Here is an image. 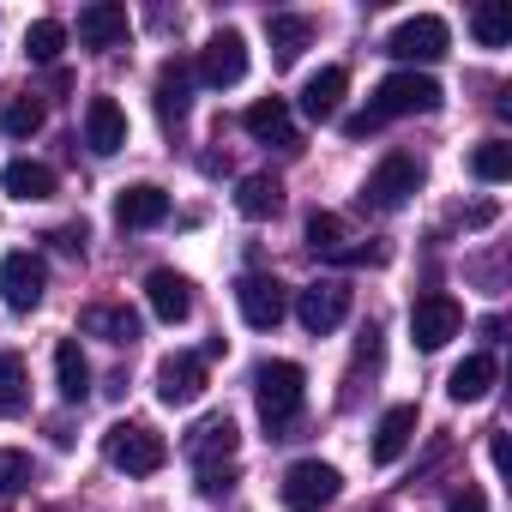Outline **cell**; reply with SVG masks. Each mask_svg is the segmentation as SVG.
Here are the masks:
<instances>
[{
	"mask_svg": "<svg viewBox=\"0 0 512 512\" xmlns=\"http://www.w3.org/2000/svg\"><path fill=\"white\" fill-rule=\"evenodd\" d=\"M253 398H260V416H266L272 440H290V428L302 416V398H308V374L296 362H266L253 374Z\"/></svg>",
	"mask_w": 512,
	"mask_h": 512,
	"instance_id": "6da1fadb",
	"label": "cell"
},
{
	"mask_svg": "<svg viewBox=\"0 0 512 512\" xmlns=\"http://www.w3.org/2000/svg\"><path fill=\"white\" fill-rule=\"evenodd\" d=\"M440 109V85L428 79V73H392V79H380V91H374V103L362 109L374 127L380 121H398V115H434Z\"/></svg>",
	"mask_w": 512,
	"mask_h": 512,
	"instance_id": "7a4b0ae2",
	"label": "cell"
},
{
	"mask_svg": "<svg viewBox=\"0 0 512 512\" xmlns=\"http://www.w3.org/2000/svg\"><path fill=\"white\" fill-rule=\"evenodd\" d=\"M103 458H109L115 470H127V476H157V470L169 464V446H163V434H151L145 422H115V428L103 434Z\"/></svg>",
	"mask_w": 512,
	"mask_h": 512,
	"instance_id": "3957f363",
	"label": "cell"
},
{
	"mask_svg": "<svg viewBox=\"0 0 512 512\" xmlns=\"http://www.w3.org/2000/svg\"><path fill=\"white\" fill-rule=\"evenodd\" d=\"M416 187H422V157L392 151V157H380V169L362 181V205H374V211H398Z\"/></svg>",
	"mask_w": 512,
	"mask_h": 512,
	"instance_id": "277c9868",
	"label": "cell"
},
{
	"mask_svg": "<svg viewBox=\"0 0 512 512\" xmlns=\"http://www.w3.org/2000/svg\"><path fill=\"white\" fill-rule=\"evenodd\" d=\"M338 470L332 464H320V458H302V464H290L284 470V482H278V494H284V506L290 512H320V506H332L338 500Z\"/></svg>",
	"mask_w": 512,
	"mask_h": 512,
	"instance_id": "5b68a950",
	"label": "cell"
},
{
	"mask_svg": "<svg viewBox=\"0 0 512 512\" xmlns=\"http://www.w3.org/2000/svg\"><path fill=\"white\" fill-rule=\"evenodd\" d=\"M446 49H452V31H446L440 13H416V19H404V25L392 31V43H386V55H398V61H410V67H416V61L428 67V61H440Z\"/></svg>",
	"mask_w": 512,
	"mask_h": 512,
	"instance_id": "8992f818",
	"label": "cell"
},
{
	"mask_svg": "<svg viewBox=\"0 0 512 512\" xmlns=\"http://www.w3.org/2000/svg\"><path fill=\"white\" fill-rule=\"evenodd\" d=\"M193 79H199V85H211V91L241 85V79H247V43H241V31H217V37L199 49Z\"/></svg>",
	"mask_w": 512,
	"mask_h": 512,
	"instance_id": "52a82bcc",
	"label": "cell"
},
{
	"mask_svg": "<svg viewBox=\"0 0 512 512\" xmlns=\"http://www.w3.org/2000/svg\"><path fill=\"white\" fill-rule=\"evenodd\" d=\"M296 320H302V332H314V338L338 332V326L350 320V284H338V278L308 284V290L296 296Z\"/></svg>",
	"mask_w": 512,
	"mask_h": 512,
	"instance_id": "ba28073f",
	"label": "cell"
},
{
	"mask_svg": "<svg viewBox=\"0 0 512 512\" xmlns=\"http://www.w3.org/2000/svg\"><path fill=\"white\" fill-rule=\"evenodd\" d=\"M458 326H464V314H458L452 296H422V302L410 308V338H416V350H446V344L458 338Z\"/></svg>",
	"mask_w": 512,
	"mask_h": 512,
	"instance_id": "9c48e42d",
	"label": "cell"
},
{
	"mask_svg": "<svg viewBox=\"0 0 512 512\" xmlns=\"http://www.w3.org/2000/svg\"><path fill=\"white\" fill-rule=\"evenodd\" d=\"M199 392H205V356L181 350V356H163V362H157V398H163L169 410L199 404Z\"/></svg>",
	"mask_w": 512,
	"mask_h": 512,
	"instance_id": "30bf717a",
	"label": "cell"
},
{
	"mask_svg": "<svg viewBox=\"0 0 512 512\" xmlns=\"http://www.w3.org/2000/svg\"><path fill=\"white\" fill-rule=\"evenodd\" d=\"M43 290H49V272H43L37 253H7V260H0V296H7V308L31 314L43 302Z\"/></svg>",
	"mask_w": 512,
	"mask_h": 512,
	"instance_id": "8fae6325",
	"label": "cell"
},
{
	"mask_svg": "<svg viewBox=\"0 0 512 512\" xmlns=\"http://www.w3.org/2000/svg\"><path fill=\"white\" fill-rule=\"evenodd\" d=\"M235 308H241V320H247L253 332H272V326L284 320L290 296H284L278 278H241V284H235Z\"/></svg>",
	"mask_w": 512,
	"mask_h": 512,
	"instance_id": "7c38bea8",
	"label": "cell"
},
{
	"mask_svg": "<svg viewBox=\"0 0 512 512\" xmlns=\"http://www.w3.org/2000/svg\"><path fill=\"white\" fill-rule=\"evenodd\" d=\"M235 446H241V434H235V422H229V416H205V422L187 434V458L199 464V476H211L217 464H229V458H235Z\"/></svg>",
	"mask_w": 512,
	"mask_h": 512,
	"instance_id": "4fadbf2b",
	"label": "cell"
},
{
	"mask_svg": "<svg viewBox=\"0 0 512 512\" xmlns=\"http://www.w3.org/2000/svg\"><path fill=\"white\" fill-rule=\"evenodd\" d=\"M308 247L320 253V260H350V266L380 260V247H350V235H344V217H338V211H314V217H308Z\"/></svg>",
	"mask_w": 512,
	"mask_h": 512,
	"instance_id": "5bb4252c",
	"label": "cell"
},
{
	"mask_svg": "<svg viewBox=\"0 0 512 512\" xmlns=\"http://www.w3.org/2000/svg\"><path fill=\"white\" fill-rule=\"evenodd\" d=\"M85 145H91L97 157H115V151L127 145V109H121L115 97H91V103H85Z\"/></svg>",
	"mask_w": 512,
	"mask_h": 512,
	"instance_id": "9a60e30c",
	"label": "cell"
},
{
	"mask_svg": "<svg viewBox=\"0 0 512 512\" xmlns=\"http://www.w3.org/2000/svg\"><path fill=\"white\" fill-rule=\"evenodd\" d=\"M241 127L260 139V145H296V115H290L284 97H260V103L241 115Z\"/></svg>",
	"mask_w": 512,
	"mask_h": 512,
	"instance_id": "2e32d148",
	"label": "cell"
},
{
	"mask_svg": "<svg viewBox=\"0 0 512 512\" xmlns=\"http://www.w3.org/2000/svg\"><path fill=\"white\" fill-rule=\"evenodd\" d=\"M145 302H151V314L157 320H187L193 314V290H187V278L181 272H169V266H157L151 278H145Z\"/></svg>",
	"mask_w": 512,
	"mask_h": 512,
	"instance_id": "e0dca14e",
	"label": "cell"
},
{
	"mask_svg": "<svg viewBox=\"0 0 512 512\" xmlns=\"http://www.w3.org/2000/svg\"><path fill=\"white\" fill-rule=\"evenodd\" d=\"M416 404H392L386 416H380V428H374V464H398L404 452H410V440H416Z\"/></svg>",
	"mask_w": 512,
	"mask_h": 512,
	"instance_id": "ac0fdd59",
	"label": "cell"
},
{
	"mask_svg": "<svg viewBox=\"0 0 512 512\" xmlns=\"http://www.w3.org/2000/svg\"><path fill=\"white\" fill-rule=\"evenodd\" d=\"M79 43H85V49H121V43H127V7H115V0L85 7V13H79Z\"/></svg>",
	"mask_w": 512,
	"mask_h": 512,
	"instance_id": "d6986e66",
	"label": "cell"
},
{
	"mask_svg": "<svg viewBox=\"0 0 512 512\" xmlns=\"http://www.w3.org/2000/svg\"><path fill=\"white\" fill-rule=\"evenodd\" d=\"M344 91H350V73H344V67H320V73L302 85V115H308V121H332L338 103H344Z\"/></svg>",
	"mask_w": 512,
	"mask_h": 512,
	"instance_id": "ffe728a7",
	"label": "cell"
},
{
	"mask_svg": "<svg viewBox=\"0 0 512 512\" xmlns=\"http://www.w3.org/2000/svg\"><path fill=\"white\" fill-rule=\"evenodd\" d=\"M115 217H121V229H151V223L169 217V193L151 187V181H139V187H127V193L115 199Z\"/></svg>",
	"mask_w": 512,
	"mask_h": 512,
	"instance_id": "44dd1931",
	"label": "cell"
},
{
	"mask_svg": "<svg viewBox=\"0 0 512 512\" xmlns=\"http://www.w3.org/2000/svg\"><path fill=\"white\" fill-rule=\"evenodd\" d=\"M79 326H85L91 338H103V344H133V338H139V314H133L127 302H97V308L79 314Z\"/></svg>",
	"mask_w": 512,
	"mask_h": 512,
	"instance_id": "7402d4cb",
	"label": "cell"
},
{
	"mask_svg": "<svg viewBox=\"0 0 512 512\" xmlns=\"http://www.w3.org/2000/svg\"><path fill=\"white\" fill-rule=\"evenodd\" d=\"M0 187H7L13 199H25V205H43V199H55V169H49V163L19 157V163L0 169Z\"/></svg>",
	"mask_w": 512,
	"mask_h": 512,
	"instance_id": "603a6c76",
	"label": "cell"
},
{
	"mask_svg": "<svg viewBox=\"0 0 512 512\" xmlns=\"http://www.w3.org/2000/svg\"><path fill=\"white\" fill-rule=\"evenodd\" d=\"M235 211L253 217V223H260V217H278V211H284V181H278V175H247V181L235 187Z\"/></svg>",
	"mask_w": 512,
	"mask_h": 512,
	"instance_id": "cb8c5ba5",
	"label": "cell"
},
{
	"mask_svg": "<svg viewBox=\"0 0 512 512\" xmlns=\"http://www.w3.org/2000/svg\"><path fill=\"white\" fill-rule=\"evenodd\" d=\"M446 392H452V404H482V398L494 392V356H464V362L452 368Z\"/></svg>",
	"mask_w": 512,
	"mask_h": 512,
	"instance_id": "d4e9b609",
	"label": "cell"
},
{
	"mask_svg": "<svg viewBox=\"0 0 512 512\" xmlns=\"http://www.w3.org/2000/svg\"><path fill=\"white\" fill-rule=\"evenodd\" d=\"M266 37H272L278 67H296V61H302V49L314 43V25H308V19H296V13H278V19H266Z\"/></svg>",
	"mask_w": 512,
	"mask_h": 512,
	"instance_id": "484cf974",
	"label": "cell"
},
{
	"mask_svg": "<svg viewBox=\"0 0 512 512\" xmlns=\"http://www.w3.org/2000/svg\"><path fill=\"white\" fill-rule=\"evenodd\" d=\"M55 380H61V398H67V404H79V398L91 392V362H85L79 338H61V344H55Z\"/></svg>",
	"mask_w": 512,
	"mask_h": 512,
	"instance_id": "4316f807",
	"label": "cell"
},
{
	"mask_svg": "<svg viewBox=\"0 0 512 512\" xmlns=\"http://www.w3.org/2000/svg\"><path fill=\"white\" fill-rule=\"evenodd\" d=\"M187 91H193V67H187V61H169V67L157 73V115H163V121H181V115H187Z\"/></svg>",
	"mask_w": 512,
	"mask_h": 512,
	"instance_id": "83f0119b",
	"label": "cell"
},
{
	"mask_svg": "<svg viewBox=\"0 0 512 512\" xmlns=\"http://www.w3.org/2000/svg\"><path fill=\"white\" fill-rule=\"evenodd\" d=\"M31 398V374H25V356L0 350V416H19Z\"/></svg>",
	"mask_w": 512,
	"mask_h": 512,
	"instance_id": "f1b7e54d",
	"label": "cell"
},
{
	"mask_svg": "<svg viewBox=\"0 0 512 512\" xmlns=\"http://www.w3.org/2000/svg\"><path fill=\"white\" fill-rule=\"evenodd\" d=\"M61 49H67V25H61V19H37V25L25 31V55H31V61L49 67V61H61Z\"/></svg>",
	"mask_w": 512,
	"mask_h": 512,
	"instance_id": "f546056e",
	"label": "cell"
},
{
	"mask_svg": "<svg viewBox=\"0 0 512 512\" xmlns=\"http://www.w3.org/2000/svg\"><path fill=\"white\" fill-rule=\"evenodd\" d=\"M470 37H476L482 49H506V37H512V13H506V7H476V13H470Z\"/></svg>",
	"mask_w": 512,
	"mask_h": 512,
	"instance_id": "4dcf8cb0",
	"label": "cell"
},
{
	"mask_svg": "<svg viewBox=\"0 0 512 512\" xmlns=\"http://www.w3.org/2000/svg\"><path fill=\"white\" fill-rule=\"evenodd\" d=\"M43 127V103L37 97H13L7 109H0V133H7V139H31Z\"/></svg>",
	"mask_w": 512,
	"mask_h": 512,
	"instance_id": "1f68e13d",
	"label": "cell"
},
{
	"mask_svg": "<svg viewBox=\"0 0 512 512\" xmlns=\"http://www.w3.org/2000/svg\"><path fill=\"white\" fill-rule=\"evenodd\" d=\"M470 175H476V181H506V175H512V145H500V139L476 145V157H470Z\"/></svg>",
	"mask_w": 512,
	"mask_h": 512,
	"instance_id": "d6a6232c",
	"label": "cell"
},
{
	"mask_svg": "<svg viewBox=\"0 0 512 512\" xmlns=\"http://www.w3.org/2000/svg\"><path fill=\"white\" fill-rule=\"evenodd\" d=\"M19 488H31V458L7 446V452H0V500L19 494Z\"/></svg>",
	"mask_w": 512,
	"mask_h": 512,
	"instance_id": "836d02e7",
	"label": "cell"
},
{
	"mask_svg": "<svg viewBox=\"0 0 512 512\" xmlns=\"http://www.w3.org/2000/svg\"><path fill=\"white\" fill-rule=\"evenodd\" d=\"M49 241H55L61 253H85V223H67V229H55Z\"/></svg>",
	"mask_w": 512,
	"mask_h": 512,
	"instance_id": "e575fe53",
	"label": "cell"
},
{
	"mask_svg": "<svg viewBox=\"0 0 512 512\" xmlns=\"http://www.w3.org/2000/svg\"><path fill=\"white\" fill-rule=\"evenodd\" d=\"M446 512H488V494H482V488H464V494H452Z\"/></svg>",
	"mask_w": 512,
	"mask_h": 512,
	"instance_id": "d590c367",
	"label": "cell"
}]
</instances>
